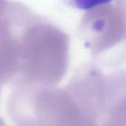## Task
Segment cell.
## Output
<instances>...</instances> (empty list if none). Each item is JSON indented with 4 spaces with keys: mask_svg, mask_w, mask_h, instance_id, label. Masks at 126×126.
<instances>
[{
    "mask_svg": "<svg viewBox=\"0 0 126 126\" xmlns=\"http://www.w3.org/2000/svg\"><path fill=\"white\" fill-rule=\"evenodd\" d=\"M111 1L113 0H62L66 5L80 10H91L97 6L109 3Z\"/></svg>",
    "mask_w": 126,
    "mask_h": 126,
    "instance_id": "6da1fadb",
    "label": "cell"
}]
</instances>
